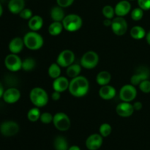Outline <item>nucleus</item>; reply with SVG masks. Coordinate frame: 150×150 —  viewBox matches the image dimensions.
<instances>
[{
    "label": "nucleus",
    "mask_w": 150,
    "mask_h": 150,
    "mask_svg": "<svg viewBox=\"0 0 150 150\" xmlns=\"http://www.w3.org/2000/svg\"><path fill=\"white\" fill-rule=\"evenodd\" d=\"M137 1L139 7L144 11L150 10V0H137Z\"/></svg>",
    "instance_id": "37"
},
{
    "label": "nucleus",
    "mask_w": 150,
    "mask_h": 150,
    "mask_svg": "<svg viewBox=\"0 0 150 150\" xmlns=\"http://www.w3.org/2000/svg\"><path fill=\"white\" fill-rule=\"evenodd\" d=\"M146 42H147V43L150 45V30L149 31V32H148V33H146Z\"/></svg>",
    "instance_id": "44"
},
{
    "label": "nucleus",
    "mask_w": 150,
    "mask_h": 150,
    "mask_svg": "<svg viewBox=\"0 0 150 150\" xmlns=\"http://www.w3.org/2000/svg\"><path fill=\"white\" fill-rule=\"evenodd\" d=\"M130 36L135 40H142L146 35V31L142 26H134L130 29Z\"/></svg>",
    "instance_id": "24"
},
{
    "label": "nucleus",
    "mask_w": 150,
    "mask_h": 150,
    "mask_svg": "<svg viewBox=\"0 0 150 150\" xmlns=\"http://www.w3.org/2000/svg\"><path fill=\"white\" fill-rule=\"evenodd\" d=\"M103 142V136L98 133H94L90 135L86 140V146L89 150H98L101 147Z\"/></svg>",
    "instance_id": "15"
},
{
    "label": "nucleus",
    "mask_w": 150,
    "mask_h": 150,
    "mask_svg": "<svg viewBox=\"0 0 150 150\" xmlns=\"http://www.w3.org/2000/svg\"><path fill=\"white\" fill-rule=\"evenodd\" d=\"M114 10L117 16L124 17L127 16L131 10V4L127 0H122L116 4Z\"/></svg>",
    "instance_id": "16"
},
{
    "label": "nucleus",
    "mask_w": 150,
    "mask_h": 150,
    "mask_svg": "<svg viewBox=\"0 0 150 150\" xmlns=\"http://www.w3.org/2000/svg\"><path fill=\"white\" fill-rule=\"evenodd\" d=\"M24 1H25V0H24Z\"/></svg>",
    "instance_id": "46"
},
{
    "label": "nucleus",
    "mask_w": 150,
    "mask_h": 150,
    "mask_svg": "<svg viewBox=\"0 0 150 150\" xmlns=\"http://www.w3.org/2000/svg\"><path fill=\"white\" fill-rule=\"evenodd\" d=\"M89 89V82L86 77L79 76L72 79L69 84L68 90L73 96L82 98L88 93Z\"/></svg>",
    "instance_id": "1"
},
{
    "label": "nucleus",
    "mask_w": 150,
    "mask_h": 150,
    "mask_svg": "<svg viewBox=\"0 0 150 150\" xmlns=\"http://www.w3.org/2000/svg\"><path fill=\"white\" fill-rule=\"evenodd\" d=\"M2 14H3V7L1 3H0V18H1V16H2Z\"/></svg>",
    "instance_id": "45"
},
{
    "label": "nucleus",
    "mask_w": 150,
    "mask_h": 150,
    "mask_svg": "<svg viewBox=\"0 0 150 150\" xmlns=\"http://www.w3.org/2000/svg\"><path fill=\"white\" fill-rule=\"evenodd\" d=\"M99 62V56L95 51H86L81 59V65L87 70L95 68Z\"/></svg>",
    "instance_id": "5"
},
{
    "label": "nucleus",
    "mask_w": 150,
    "mask_h": 150,
    "mask_svg": "<svg viewBox=\"0 0 150 150\" xmlns=\"http://www.w3.org/2000/svg\"><path fill=\"white\" fill-rule=\"evenodd\" d=\"M53 118H54V115L51 114L49 112H44L42 114H41L40 115V120L41 122L43 123V124L48 125L50 123L53 122Z\"/></svg>",
    "instance_id": "34"
},
{
    "label": "nucleus",
    "mask_w": 150,
    "mask_h": 150,
    "mask_svg": "<svg viewBox=\"0 0 150 150\" xmlns=\"http://www.w3.org/2000/svg\"><path fill=\"white\" fill-rule=\"evenodd\" d=\"M62 23L66 31L73 32L79 30L81 28L83 25V21L79 15L72 13L65 16Z\"/></svg>",
    "instance_id": "4"
},
{
    "label": "nucleus",
    "mask_w": 150,
    "mask_h": 150,
    "mask_svg": "<svg viewBox=\"0 0 150 150\" xmlns=\"http://www.w3.org/2000/svg\"><path fill=\"white\" fill-rule=\"evenodd\" d=\"M111 131H112V127H111V125H109L108 123H103L100 126V134L103 137H108L111 133Z\"/></svg>",
    "instance_id": "32"
},
{
    "label": "nucleus",
    "mask_w": 150,
    "mask_h": 150,
    "mask_svg": "<svg viewBox=\"0 0 150 150\" xmlns=\"http://www.w3.org/2000/svg\"><path fill=\"white\" fill-rule=\"evenodd\" d=\"M3 100L8 104H14L17 103L21 98V92L16 87H10L4 90L2 96Z\"/></svg>",
    "instance_id": "13"
},
{
    "label": "nucleus",
    "mask_w": 150,
    "mask_h": 150,
    "mask_svg": "<svg viewBox=\"0 0 150 150\" xmlns=\"http://www.w3.org/2000/svg\"><path fill=\"white\" fill-rule=\"evenodd\" d=\"M120 100L123 102L130 103L136 99L137 96V90L133 84H125L120 89L119 93Z\"/></svg>",
    "instance_id": "7"
},
{
    "label": "nucleus",
    "mask_w": 150,
    "mask_h": 150,
    "mask_svg": "<svg viewBox=\"0 0 150 150\" xmlns=\"http://www.w3.org/2000/svg\"><path fill=\"white\" fill-rule=\"evenodd\" d=\"M54 146L56 150H68V144L63 136H57L54 139Z\"/></svg>",
    "instance_id": "27"
},
{
    "label": "nucleus",
    "mask_w": 150,
    "mask_h": 150,
    "mask_svg": "<svg viewBox=\"0 0 150 150\" xmlns=\"http://www.w3.org/2000/svg\"><path fill=\"white\" fill-rule=\"evenodd\" d=\"M19 16L21 18L24 19V20H29L33 16V13H32V11L30 9L24 8L19 13Z\"/></svg>",
    "instance_id": "36"
},
{
    "label": "nucleus",
    "mask_w": 150,
    "mask_h": 150,
    "mask_svg": "<svg viewBox=\"0 0 150 150\" xmlns=\"http://www.w3.org/2000/svg\"><path fill=\"white\" fill-rule=\"evenodd\" d=\"M68 150H81L80 147L76 145H73V146H71L70 148H69Z\"/></svg>",
    "instance_id": "43"
},
{
    "label": "nucleus",
    "mask_w": 150,
    "mask_h": 150,
    "mask_svg": "<svg viewBox=\"0 0 150 150\" xmlns=\"http://www.w3.org/2000/svg\"><path fill=\"white\" fill-rule=\"evenodd\" d=\"M24 46L23 40L21 38L16 37V38H13L9 42L8 48L11 54H18L19 53L21 52Z\"/></svg>",
    "instance_id": "18"
},
{
    "label": "nucleus",
    "mask_w": 150,
    "mask_h": 150,
    "mask_svg": "<svg viewBox=\"0 0 150 150\" xmlns=\"http://www.w3.org/2000/svg\"><path fill=\"white\" fill-rule=\"evenodd\" d=\"M4 92V86H3L2 83L0 82V98H2L3 96V94Z\"/></svg>",
    "instance_id": "42"
},
{
    "label": "nucleus",
    "mask_w": 150,
    "mask_h": 150,
    "mask_svg": "<svg viewBox=\"0 0 150 150\" xmlns=\"http://www.w3.org/2000/svg\"><path fill=\"white\" fill-rule=\"evenodd\" d=\"M73 2H74V0H57V4L63 8L70 7L73 4Z\"/></svg>",
    "instance_id": "38"
},
{
    "label": "nucleus",
    "mask_w": 150,
    "mask_h": 150,
    "mask_svg": "<svg viewBox=\"0 0 150 150\" xmlns=\"http://www.w3.org/2000/svg\"><path fill=\"white\" fill-rule=\"evenodd\" d=\"M51 98H52L53 100L57 101L61 98V92H57V91H54V92L51 95Z\"/></svg>",
    "instance_id": "39"
},
{
    "label": "nucleus",
    "mask_w": 150,
    "mask_h": 150,
    "mask_svg": "<svg viewBox=\"0 0 150 150\" xmlns=\"http://www.w3.org/2000/svg\"><path fill=\"white\" fill-rule=\"evenodd\" d=\"M69 84H70V81L67 78L64 77V76H59L57 79H54L52 83V86L54 91L63 92L68 89Z\"/></svg>",
    "instance_id": "19"
},
{
    "label": "nucleus",
    "mask_w": 150,
    "mask_h": 150,
    "mask_svg": "<svg viewBox=\"0 0 150 150\" xmlns=\"http://www.w3.org/2000/svg\"><path fill=\"white\" fill-rule=\"evenodd\" d=\"M48 76L53 79H56L61 76V67L56 63H52L48 67Z\"/></svg>",
    "instance_id": "28"
},
{
    "label": "nucleus",
    "mask_w": 150,
    "mask_h": 150,
    "mask_svg": "<svg viewBox=\"0 0 150 150\" xmlns=\"http://www.w3.org/2000/svg\"><path fill=\"white\" fill-rule=\"evenodd\" d=\"M28 26L31 31L38 32L40 29H42V26H43V19L40 16H38V15L33 16L29 20Z\"/></svg>",
    "instance_id": "21"
},
{
    "label": "nucleus",
    "mask_w": 150,
    "mask_h": 150,
    "mask_svg": "<svg viewBox=\"0 0 150 150\" xmlns=\"http://www.w3.org/2000/svg\"><path fill=\"white\" fill-rule=\"evenodd\" d=\"M19 131V125L14 121H4L0 125V133L6 137H10L17 134Z\"/></svg>",
    "instance_id": "11"
},
{
    "label": "nucleus",
    "mask_w": 150,
    "mask_h": 150,
    "mask_svg": "<svg viewBox=\"0 0 150 150\" xmlns=\"http://www.w3.org/2000/svg\"><path fill=\"white\" fill-rule=\"evenodd\" d=\"M144 16V10L140 7H136L133 9L131 12V18L135 21H139L142 20Z\"/></svg>",
    "instance_id": "33"
},
{
    "label": "nucleus",
    "mask_w": 150,
    "mask_h": 150,
    "mask_svg": "<svg viewBox=\"0 0 150 150\" xmlns=\"http://www.w3.org/2000/svg\"><path fill=\"white\" fill-rule=\"evenodd\" d=\"M64 26L62 22L59 21H54L51 23L48 26V33L51 36H58L62 32Z\"/></svg>",
    "instance_id": "25"
},
{
    "label": "nucleus",
    "mask_w": 150,
    "mask_h": 150,
    "mask_svg": "<svg viewBox=\"0 0 150 150\" xmlns=\"http://www.w3.org/2000/svg\"><path fill=\"white\" fill-rule=\"evenodd\" d=\"M41 113L40 111L39 108L38 107H34V108H31L29 110L27 113V119L32 122H35L38 121L40 118Z\"/></svg>",
    "instance_id": "29"
},
{
    "label": "nucleus",
    "mask_w": 150,
    "mask_h": 150,
    "mask_svg": "<svg viewBox=\"0 0 150 150\" xmlns=\"http://www.w3.org/2000/svg\"><path fill=\"white\" fill-rule=\"evenodd\" d=\"M139 86L140 90L142 92H144V93H150V81H149V79L144 80L141 82Z\"/></svg>",
    "instance_id": "35"
},
{
    "label": "nucleus",
    "mask_w": 150,
    "mask_h": 150,
    "mask_svg": "<svg viewBox=\"0 0 150 150\" xmlns=\"http://www.w3.org/2000/svg\"><path fill=\"white\" fill-rule=\"evenodd\" d=\"M81 65L79 64H72L69 67H67L66 73L67 76L71 79L76 78L77 76H80V73L81 72Z\"/></svg>",
    "instance_id": "26"
},
{
    "label": "nucleus",
    "mask_w": 150,
    "mask_h": 150,
    "mask_svg": "<svg viewBox=\"0 0 150 150\" xmlns=\"http://www.w3.org/2000/svg\"><path fill=\"white\" fill-rule=\"evenodd\" d=\"M134 108H133V104L128 102H122L119 103L116 107V112L120 117H130L133 115L134 113Z\"/></svg>",
    "instance_id": "14"
},
{
    "label": "nucleus",
    "mask_w": 150,
    "mask_h": 150,
    "mask_svg": "<svg viewBox=\"0 0 150 150\" xmlns=\"http://www.w3.org/2000/svg\"><path fill=\"white\" fill-rule=\"evenodd\" d=\"M103 23L104 26H107V27H108V26H111V23H112V19L105 18V20L103 21Z\"/></svg>",
    "instance_id": "41"
},
{
    "label": "nucleus",
    "mask_w": 150,
    "mask_h": 150,
    "mask_svg": "<svg viewBox=\"0 0 150 150\" xmlns=\"http://www.w3.org/2000/svg\"><path fill=\"white\" fill-rule=\"evenodd\" d=\"M7 7L13 14H19L25 8V1L24 0H10Z\"/></svg>",
    "instance_id": "20"
},
{
    "label": "nucleus",
    "mask_w": 150,
    "mask_h": 150,
    "mask_svg": "<svg viewBox=\"0 0 150 150\" xmlns=\"http://www.w3.org/2000/svg\"><path fill=\"white\" fill-rule=\"evenodd\" d=\"M133 108H134L135 111H140V110H142V107H143L142 103L141 102H139V101L135 102L133 104Z\"/></svg>",
    "instance_id": "40"
},
{
    "label": "nucleus",
    "mask_w": 150,
    "mask_h": 150,
    "mask_svg": "<svg viewBox=\"0 0 150 150\" xmlns=\"http://www.w3.org/2000/svg\"><path fill=\"white\" fill-rule=\"evenodd\" d=\"M4 65L10 72H18L22 69V60L18 54H11L4 59Z\"/></svg>",
    "instance_id": "8"
},
{
    "label": "nucleus",
    "mask_w": 150,
    "mask_h": 150,
    "mask_svg": "<svg viewBox=\"0 0 150 150\" xmlns=\"http://www.w3.org/2000/svg\"><path fill=\"white\" fill-rule=\"evenodd\" d=\"M149 70L147 67H140L136 70L134 74L130 78V83L133 86H139L142 81L147 80L149 78Z\"/></svg>",
    "instance_id": "12"
},
{
    "label": "nucleus",
    "mask_w": 150,
    "mask_h": 150,
    "mask_svg": "<svg viewBox=\"0 0 150 150\" xmlns=\"http://www.w3.org/2000/svg\"><path fill=\"white\" fill-rule=\"evenodd\" d=\"M117 95V91L114 86L111 85H105L102 86L99 90V95L103 100H110L115 98Z\"/></svg>",
    "instance_id": "17"
},
{
    "label": "nucleus",
    "mask_w": 150,
    "mask_h": 150,
    "mask_svg": "<svg viewBox=\"0 0 150 150\" xmlns=\"http://www.w3.org/2000/svg\"><path fill=\"white\" fill-rule=\"evenodd\" d=\"M35 66H36V62L31 57H28L22 61V69L24 71H31L35 68Z\"/></svg>",
    "instance_id": "30"
},
{
    "label": "nucleus",
    "mask_w": 150,
    "mask_h": 150,
    "mask_svg": "<svg viewBox=\"0 0 150 150\" xmlns=\"http://www.w3.org/2000/svg\"><path fill=\"white\" fill-rule=\"evenodd\" d=\"M75 54L73 51L70 49L63 50L60 52L57 59V63L61 67H67L75 61Z\"/></svg>",
    "instance_id": "10"
},
{
    "label": "nucleus",
    "mask_w": 150,
    "mask_h": 150,
    "mask_svg": "<svg viewBox=\"0 0 150 150\" xmlns=\"http://www.w3.org/2000/svg\"><path fill=\"white\" fill-rule=\"evenodd\" d=\"M111 80V75L108 71H100L96 76V82L100 86L108 85Z\"/></svg>",
    "instance_id": "23"
},
{
    "label": "nucleus",
    "mask_w": 150,
    "mask_h": 150,
    "mask_svg": "<svg viewBox=\"0 0 150 150\" xmlns=\"http://www.w3.org/2000/svg\"><path fill=\"white\" fill-rule=\"evenodd\" d=\"M102 13L105 18L113 19L115 16V10L114 8L111 5H105L103 7Z\"/></svg>",
    "instance_id": "31"
},
{
    "label": "nucleus",
    "mask_w": 150,
    "mask_h": 150,
    "mask_svg": "<svg viewBox=\"0 0 150 150\" xmlns=\"http://www.w3.org/2000/svg\"><path fill=\"white\" fill-rule=\"evenodd\" d=\"M53 124L54 127L59 131H67L71 125L70 119L65 113L58 112L54 115Z\"/></svg>",
    "instance_id": "6"
},
{
    "label": "nucleus",
    "mask_w": 150,
    "mask_h": 150,
    "mask_svg": "<svg viewBox=\"0 0 150 150\" xmlns=\"http://www.w3.org/2000/svg\"><path fill=\"white\" fill-rule=\"evenodd\" d=\"M23 40L25 46L32 51L39 50L44 44L43 38L39 33L34 31L27 32L24 35Z\"/></svg>",
    "instance_id": "3"
},
{
    "label": "nucleus",
    "mask_w": 150,
    "mask_h": 150,
    "mask_svg": "<svg viewBox=\"0 0 150 150\" xmlns=\"http://www.w3.org/2000/svg\"><path fill=\"white\" fill-rule=\"evenodd\" d=\"M51 18L54 21H59L62 22L65 17V14H64V11L63 10V7H60V6H55V7H52L51 10Z\"/></svg>",
    "instance_id": "22"
},
{
    "label": "nucleus",
    "mask_w": 150,
    "mask_h": 150,
    "mask_svg": "<svg viewBox=\"0 0 150 150\" xmlns=\"http://www.w3.org/2000/svg\"><path fill=\"white\" fill-rule=\"evenodd\" d=\"M29 99L35 107L42 108L48 104V95L46 91L42 88L35 87L29 93Z\"/></svg>",
    "instance_id": "2"
},
{
    "label": "nucleus",
    "mask_w": 150,
    "mask_h": 150,
    "mask_svg": "<svg viewBox=\"0 0 150 150\" xmlns=\"http://www.w3.org/2000/svg\"><path fill=\"white\" fill-rule=\"evenodd\" d=\"M111 29L113 32L117 36H122L127 32L128 29V24L125 19L123 17L117 16L112 19Z\"/></svg>",
    "instance_id": "9"
}]
</instances>
